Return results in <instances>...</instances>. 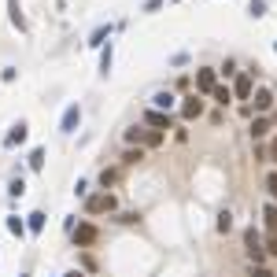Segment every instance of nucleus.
<instances>
[{
	"mask_svg": "<svg viewBox=\"0 0 277 277\" xmlns=\"http://www.w3.org/2000/svg\"><path fill=\"white\" fill-rule=\"evenodd\" d=\"M118 181V170H104L100 174V185H104V189H107V185H115Z\"/></svg>",
	"mask_w": 277,
	"mask_h": 277,
	"instance_id": "24",
	"label": "nucleus"
},
{
	"mask_svg": "<svg viewBox=\"0 0 277 277\" xmlns=\"http://www.w3.org/2000/svg\"><path fill=\"white\" fill-rule=\"evenodd\" d=\"M152 104H156V111H166V115H170V107H174V92H156V96H152Z\"/></svg>",
	"mask_w": 277,
	"mask_h": 277,
	"instance_id": "9",
	"label": "nucleus"
},
{
	"mask_svg": "<svg viewBox=\"0 0 277 277\" xmlns=\"http://www.w3.org/2000/svg\"><path fill=\"white\" fill-rule=\"evenodd\" d=\"M22 141H26V122H15L8 130V144H22Z\"/></svg>",
	"mask_w": 277,
	"mask_h": 277,
	"instance_id": "12",
	"label": "nucleus"
},
{
	"mask_svg": "<svg viewBox=\"0 0 277 277\" xmlns=\"http://www.w3.org/2000/svg\"><path fill=\"white\" fill-rule=\"evenodd\" d=\"M266 133H270V122H266V118H255V122H251V137H255V141H263Z\"/></svg>",
	"mask_w": 277,
	"mask_h": 277,
	"instance_id": "16",
	"label": "nucleus"
},
{
	"mask_svg": "<svg viewBox=\"0 0 277 277\" xmlns=\"http://www.w3.org/2000/svg\"><path fill=\"white\" fill-rule=\"evenodd\" d=\"M263 218H266L270 237H277V204H266V207H263Z\"/></svg>",
	"mask_w": 277,
	"mask_h": 277,
	"instance_id": "11",
	"label": "nucleus"
},
{
	"mask_svg": "<svg viewBox=\"0 0 277 277\" xmlns=\"http://www.w3.org/2000/svg\"><path fill=\"white\" fill-rule=\"evenodd\" d=\"M233 92H237L240 100H248V96H251V74H240L237 85H233Z\"/></svg>",
	"mask_w": 277,
	"mask_h": 277,
	"instance_id": "10",
	"label": "nucleus"
},
{
	"mask_svg": "<svg viewBox=\"0 0 277 277\" xmlns=\"http://www.w3.org/2000/svg\"><path fill=\"white\" fill-rule=\"evenodd\" d=\"M107 34H111V26H96V34H92V41H89V44H92V48H100V44L107 41Z\"/></svg>",
	"mask_w": 277,
	"mask_h": 277,
	"instance_id": "19",
	"label": "nucleus"
},
{
	"mask_svg": "<svg viewBox=\"0 0 277 277\" xmlns=\"http://www.w3.org/2000/svg\"><path fill=\"white\" fill-rule=\"evenodd\" d=\"M163 137H166V133H159V130H144V141H141V144H144V148H159Z\"/></svg>",
	"mask_w": 277,
	"mask_h": 277,
	"instance_id": "15",
	"label": "nucleus"
},
{
	"mask_svg": "<svg viewBox=\"0 0 277 277\" xmlns=\"http://www.w3.org/2000/svg\"><path fill=\"white\" fill-rule=\"evenodd\" d=\"M44 166V148H34L30 152V170H41Z\"/></svg>",
	"mask_w": 277,
	"mask_h": 277,
	"instance_id": "20",
	"label": "nucleus"
},
{
	"mask_svg": "<svg viewBox=\"0 0 277 277\" xmlns=\"http://www.w3.org/2000/svg\"><path fill=\"white\" fill-rule=\"evenodd\" d=\"M100 70H104V74L111 70V44H107V48H104V56H100Z\"/></svg>",
	"mask_w": 277,
	"mask_h": 277,
	"instance_id": "25",
	"label": "nucleus"
},
{
	"mask_svg": "<svg viewBox=\"0 0 277 277\" xmlns=\"http://www.w3.org/2000/svg\"><path fill=\"white\" fill-rule=\"evenodd\" d=\"M248 11L259 19V15H266V4H263V0H251V4H248Z\"/></svg>",
	"mask_w": 277,
	"mask_h": 277,
	"instance_id": "28",
	"label": "nucleus"
},
{
	"mask_svg": "<svg viewBox=\"0 0 277 277\" xmlns=\"http://www.w3.org/2000/svg\"><path fill=\"white\" fill-rule=\"evenodd\" d=\"M70 240H74V248H92V244L100 240V229L92 225V222H85L78 229H70Z\"/></svg>",
	"mask_w": 277,
	"mask_h": 277,
	"instance_id": "2",
	"label": "nucleus"
},
{
	"mask_svg": "<svg viewBox=\"0 0 277 277\" xmlns=\"http://www.w3.org/2000/svg\"><path fill=\"white\" fill-rule=\"evenodd\" d=\"M126 141L141 148V141H144V130H137V126H133V130H126Z\"/></svg>",
	"mask_w": 277,
	"mask_h": 277,
	"instance_id": "23",
	"label": "nucleus"
},
{
	"mask_svg": "<svg viewBox=\"0 0 277 277\" xmlns=\"http://www.w3.org/2000/svg\"><path fill=\"white\" fill-rule=\"evenodd\" d=\"M229 229H233V214L222 211V214H218V233H229Z\"/></svg>",
	"mask_w": 277,
	"mask_h": 277,
	"instance_id": "22",
	"label": "nucleus"
},
{
	"mask_svg": "<svg viewBox=\"0 0 277 277\" xmlns=\"http://www.w3.org/2000/svg\"><path fill=\"white\" fill-rule=\"evenodd\" d=\"M144 122H148V126H156L159 133H166V130H170V115H166V111H156V107H152V111L144 115Z\"/></svg>",
	"mask_w": 277,
	"mask_h": 277,
	"instance_id": "7",
	"label": "nucleus"
},
{
	"mask_svg": "<svg viewBox=\"0 0 277 277\" xmlns=\"http://www.w3.org/2000/svg\"><path fill=\"white\" fill-rule=\"evenodd\" d=\"M251 277H277V273L266 270V266H251Z\"/></svg>",
	"mask_w": 277,
	"mask_h": 277,
	"instance_id": "31",
	"label": "nucleus"
},
{
	"mask_svg": "<svg viewBox=\"0 0 277 277\" xmlns=\"http://www.w3.org/2000/svg\"><path fill=\"white\" fill-rule=\"evenodd\" d=\"M263 251H266V255H273V259H277V237H266V244H263Z\"/></svg>",
	"mask_w": 277,
	"mask_h": 277,
	"instance_id": "29",
	"label": "nucleus"
},
{
	"mask_svg": "<svg viewBox=\"0 0 277 277\" xmlns=\"http://www.w3.org/2000/svg\"><path fill=\"white\" fill-rule=\"evenodd\" d=\"M63 277H85V273H82V270H67Z\"/></svg>",
	"mask_w": 277,
	"mask_h": 277,
	"instance_id": "34",
	"label": "nucleus"
},
{
	"mask_svg": "<svg viewBox=\"0 0 277 277\" xmlns=\"http://www.w3.org/2000/svg\"><path fill=\"white\" fill-rule=\"evenodd\" d=\"M8 11H11V22L19 26V30H26V19H22V8H19V0H8Z\"/></svg>",
	"mask_w": 277,
	"mask_h": 277,
	"instance_id": "14",
	"label": "nucleus"
},
{
	"mask_svg": "<svg viewBox=\"0 0 277 277\" xmlns=\"http://www.w3.org/2000/svg\"><path fill=\"white\" fill-rule=\"evenodd\" d=\"M266 156H270V163H277V137L270 141V152H266Z\"/></svg>",
	"mask_w": 277,
	"mask_h": 277,
	"instance_id": "32",
	"label": "nucleus"
},
{
	"mask_svg": "<svg viewBox=\"0 0 277 277\" xmlns=\"http://www.w3.org/2000/svg\"><path fill=\"white\" fill-rule=\"evenodd\" d=\"M211 96H214V100H218V104H222V107H225V104H229V100H233V92H229V89H225V85H214V89H211Z\"/></svg>",
	"mask_w": 277,
	"mask_h": 277,
	"instance_id": "18",
	"label": "nucleus"
},
{
	"mask_svg": "<svg viewBox=\"0 0 277 277\" xmlns=\"http://www.w3.org/2000/svg\"><path fill=\"white\" fill-rule=\"evenodd\" d=\"M199 115H204V100H199L196 92H192V96H185V100H181V118L192 122V118H199Z\"/></svg>",
	"mask_w": 277,
	"mask_h": 277,
	"instance_id": "4",
	"label": "nucleus"
},
{
	"mask_svg": "<svg viewBox=\"0 0 277 277\" xmlns=\"http://www.w3.org/2000/svg\"><path fill=\"white\" fill-rule=\"evenodd\" d=\"M214 85H218V78H214V70H211V67L196 70V89H199V92H211Z\"/></svg>",
	"mask_w": 277,
	"mask_h": 277,
	"instance_id": "8",
	"label": "nucleus"
},
{
	"mask_svg": "<svg viewBox=\"0 0 277 277\" xmlns=\"http://www.w3.org/2000/svg\"><path fill=\"white\" fill-rule=\"evenodd\" d=\"M163 8V0H148V4H144V11H159Z\"/></svg>",
	"mask_w": 277,
	"mask_h": 277,
	"instance_id": "33",
	"label": "nucleus"
},
{
	"mask_svg": "<svg viewBox=\"0 0 277 277\" xmlns=\"http://www.w3.org/2000/svg\"><path fill=\"white\" fill-rule=\"evenodd\" d=\"M26 229H30V233H41V229H44V211H34V214H30Z\"/></svg>",
	"mask_w": 277,
	"mask_h": 277,
	"instance_id": "17",
	"label": "nucleus"
},
{
	"mask_svg": "<svg viewBox=\"0 0 277 277\" xmlns=\"http://www.w3.org/2000/svg\"><path fill=\"white\" fill-rule=\"evenodd\" d=\"M8 192H11V196H22V192H26V181H22V178H15Z\"/></svg>",
	"mask_w": 277,
	"mask_h": 277,
	"instance_id": "27",
	"label": "nucleus"
},
{
	"mask_svg": "<svg viewBox=\"0 0 277 277\" xmlns=\"http://www.w3.org/2000/svg\"><path fill=\"white\" fill-rule=\"evenodd\" d=\"M244 248H248V259H251V266H263L266 251H263V237H259L255 229H244Z\"/></svg>",
	"mask_w": 277,
	"mask_h": 277,
	"instance_id": "1",
	"label": "nucleus"
},
{
	"mask_svg": "<svg viewBox=\"0 0 277 277\" xmlns=\"http://www.w3.org/2000/svg\"><path fill=\"white\" fill-rule=\"evenodd\" d=\"M137 218H141V214H137V211H126V214H118V218H115V222H122V225H133Z\"/></svg>",
	"mask_w": 277,
	"mask_h": 277,
	"instance_id": "26",
	"label": "nucleus"
},
{
	"mask_svg": "<svg viewBox=\"0 0 277 277\" xmlns=\"http://www.w3.org/2000/svg\"><path fill=\"white\" fill-rule=\"evenodd\" d=\"M141 159H144V148H137V152L130 148L126 156H122V163H126V166H133V163H141Z\"/></svg>",
	"mask_w": 277,
	"mask_h": 277,
	"instance_id": "21",
	"label": "nucleus"
},
{
	"mask_svg": "<svg viewBox=\"0 0 277 277\" xmlns=\"http://www.w3.org/2000/svg\"><path fill=\"white\" fill-rule=\"evenodd\" d=\"M266 189H270V196L277 199V170H273V174H266Z\"/></svg>",
	"mask_w": 277,
	"mask_h": 277,
	"instance_id": "30",
	"label": "nucleus"
},
{
	"mask_svg": "<svg viewBox=\"0 0 277 277\" xmlns=\"http://www.w3.org/2000/svg\"><path fill=\"white\" fill-rule=\"evenodd\" d=\"M8 233H11V237H19V240L26 237V222L19 218V214H11V218H8Z\"/></svg>",
	"mask_w": 277,
	"mask_h": 277,
	"instance_id": "13",
	"label": "nucleus"
},
{
	"mask_svg": "<svg viewBox=\"0 0 277 277\" xmlns=\"http://www.w3.org/2000/svg\"><path fill=\"white\" fill-rule=\"evenodd\" d=\"M251 111H259V115H263V111H270V107H273V92L270 89H259V92H251Z\"/></svg>",
	"mask_w": 277,
	"mask_h": 277,
	"instance_id": "6",
	"label": "nucleus"
},
{
	"mask_svg": "<svg viewBox=\"0 0 277 277\" xmlns=\"http://www.w3.org/2000/svg\"><path fill=\"white\" fill-rule=\"evenodd\" d=\"M78 122H82V107L70 104L67 111H63V122H59V133H74V130H78Z\"/></svg>",
	"mask_w": 277,
	"mask_h": 277,
	"instance_id": "5",
	"label": "nucleus"
},
{
	"mask_svg": "<svg viewBox=\"0 0 277 277\" xmlns=\"http://www.w3.org/2000/svg\"><path fill=\"white\" fill-rule=\"evenodd\" d=\"M85 211H89V214L115 211V196H111V192H96V196H89V199H85Z\"/></svg>",
	"mask_w": 277,
	"mask_h": 277,
	"instance_id": "3",
	"label": "nucleus"
}]
</instances>
